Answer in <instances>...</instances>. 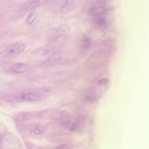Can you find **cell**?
Returning <instances> with one entry per match:
<instances>
[{"label":"cell","instance_id":"1","mask_svg":"<svg viewBox=\"0 0 149 149\" xmlns=\"http://www.w3.org/2000/svg\"><path fill=\"white\" fill-rule=\"evenodd\" d=\"M40 3V0H33L26 2L22 5L19 11L22 13L30 12L36 8Z\"/></svg>","mask_w":149,"mask_h":149},{"label":"cell","instance_id":"2","mask_svg":"<svg viewBox=\"0 0 149 149\" xmlns=\"http://www.w3.org/2000/svg\"><path fill=\"white\" fill-rule=\"evenodd\" d=\"M12 72L20 73L26 72L29 70V67L27 64L23 63H17L11 65L10 67Z\"/></svg>","mask_w":149,"mask_h":149},{"label":"cell","instance_id":"3","mask_svg":"<svg viewBox=\"0 0 149 149\" xmlns=\"http://www.w3.org/2000/svg\"><path fill=\"white\" fill-rule=\"evenodd\" d=\"M25 46L21 42L17 43L10 46L7 50L8 54L12 55L18 54L22 52L24 49Z\"/></svg>","mask_w":149,"mask_h":149},{"label":"cell","instance_id":"4","mask_svg":"<svg viewBox=\"0 0 149 149\" xmlns=\"http://www.w3.org/2000/svg\"><path fill=\"white\" fill-rule=\"evenodd\" d=\"M75 0H63L59 7V12L65 13L69 12L74 4Z\"/></svg>","mask_w":149,"mask_h":149},{"label":"cell","instance_id":"5","mask_svg":"<svg viewBox=\"0 0 149 149\" xmlns=\"http://www.w3.org/2000/svg\"><path fill=\"white\" fill-rule=\"evenodd\" d=\"M23 100L28 102H33L38 101L41 98L40 95L38 93H29L23 95Z\"/></svg>","mask_w":149,"mask_h":149},{"label":"cell","instance_id":"6","mask_svg":"<svg viewBox=\"0 0 149 149\" xmlns=\"http://www.w3.org/2000/svg\"><path fill=\"white\" fill-rule=\"evenodd\" d=\"M69 62V60L67 58H57L49 62L48 64L51 66H59L67 64Z\"/></svg>","mask_w":149,"mask_h":149},{"label":"cell","instance_id":"7","mask_svg":"<svg viewBox=\"0 0 149 149\" xmlns=\"http://www.w3.org/2000/svg\"><path fill=\"white\" fill-rule=\"evenodd\" d=\"M91 45V40L88 38L84 37L81 40V48L84 50L88 49Z\"/></svg>","mask_w":149,"mask_h":149},{"label":"cell","instance_id":"8","mask_svg":"<svg viewBox=\"0 0 149 149\" xmlns=\"http://www.w3.org/2000/svg\"><path fill=\"white\" fill-rule=\"evenodd\" d=\"M67 127L69 130L74 131L77 129V125L74 121L70 120L67 123Z\"/></svg>","mask_w":149,"mask_h":149},{"label":"cell","instance_id":"9","mask_svg":"<svg viewBox=\"0 0 149 149\" xmlns=\"http://www.w3.org/2000/svg\"><path fill=\"white\" fill-rule=\"evenodd\" d=\"M37 16V14L35 13H30L26 19V23L29 24H32L36 19Z\"/></svg>","mask_w":149,"mask_h":149},{"label":"cell","instance_id":"10","mask_svg":"<svg viewBox=\"0 0 149 149\" xmlns=\"http://www.w3.org/2000/svg\"><path fill=\"white\" fill-rule=\"evenodd\" d=\"M34 132L36 134L38 135L40 133L41 131L39 129L36 128L34 130Z\"/></svg>","mask_w":149,"mask_h":149},{"label":"cell","instance_id":"11","mask_svg":"<svg viewBox=\"0 0 149 149\" xmlns=\"http://www.w3.org/2000/svg\"><path fill=\"white\" fill-rule=\"evenodd\" d=\"M2 142V139L1 136L0 134V147H1Z\"/></svg>","mask_w":149,"mask_h":149},{"label":"cell","instance_id":"12","mask_svg":"<svg viewBox=\"0 0 149 149\" xmlns=\"http://www.w3.org/2000/svg\"><path fill=\"white\" fill-rule=\"evenodd\" d=\"M56 0H47V2H51L53 1H55Z\"/></svg>","mask_w":149,"mask_h":149}]
</instances>
